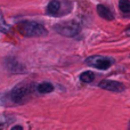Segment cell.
Instances as JSON below:
<instances>
[{
	"label": "cell",
	"mask_w": 130,
	"mask_h": 130,
	"mask_svg": "<svg viewBox=\"0 0 130 130\" xmlns=\"http://www.w3.org/2000/svg\"><path fill=\"white\" fill-rule=\"evenodd\" d=\"M16 30L20 34L26 38H36V37L47 36L48 31L42 24L33 21H21L16 24Z\"/></svg>",
	"instance_id": "cell-1"
},
{
	"label": "cell",
	"mask_w": 130,
	"mask_h": 130,
	"mask_svg": "<svg viewBox=\"0 0 130 130\" xmlns=\"http://www.w3.org/2000/svg\"><path fill=\"white\" fill-rule=\"evenodd\" d=\"M11 129H21V130H22L23 127H22V126H15V127H13Z\"/></svg>",
	"instance_id": "cell-13"
},
{
	"label": "cell",
	"mask_w": 130,
	"mask_h": 130,
	"mask_svg": "<svg viewBox=\"0 0 130 130\" xmlns=\"http://www.w3.org/2000/svg\"><path fill=\"white\" fill-rule=\"evenodd\" d=\"M119 8L121 9V11H123L124 14H129L130 13V1L129 0H120Z\"/></svg>",
	"instance_id": "cell-12"
},
{
	"label": "cell",
	"mask_w": 130,
	"mask_h": 130,
	"mask_svg": "<svg viewBox=\"0 0 130 130\" xmlns=\"http://www.w3.org/2000/svg\"><path fill=\"white\" fill-rule=\"evenodd\" d=\"M95 80V73L91 71H85L80 74V81L83 83H90Z\"/></svg>",
	"instance_id": "cell-10"
},
{
	"label": "cell",
	"mask_w": 130,
	"mask_h": 130,
	"mask_svg": "<svg viewBox=\"0 0 130 130\" xmlns=\"http://www.w3.org/2000/svg\"><path fill=\"white\" fill-rule=\"evenodd\" d=\"M9 30H10V25H8L6 22H5L2 11H1V9H0V32L7 33V32H9Z\"/></svg>",
	"instance_id": "cell-11"
},
{
	"label": "cell",
	"mask_w": 130,
	"mask_h": 130,
	"mask_svg": "<svg viewBox=\"0 0 130 130\" xmlns=\"http://www.w3.org/2000/svg\"><path fill=\"white\" fill-rule=\"evenodd\" d=\"M5 65H6V69L11 73H23V72H25V67L14 57H8V58L5 59Z\"/></svg>",
	"instance_id": "cell-6"
},
{
	"label": "cell",
	"mask_w": 130,
	"mask_h": 130,
	"mask_svg": "<svg viewBox=\"0 0 130 130\" xmlns=\"http://www.w3.org/2000/svg\"><path fill=\"white\" fill-rule=\"evenodd\" d=\"M34 86L32 83L22 82L18 83L13 90L8 94V98L14 104H24L30 99L31 94H33Z\"/></svg>",
	"instance_id": "cell-2"
},
{
	"label": "cell",
	"mask_w": 130,
	"mask_h": 130,
	"mask_svg": "<svg viewBox=\"0 0 130 130\" xmlns=\"http://www.w3.org/2000/svg\"><path fill=\"white\" fill-rule=\"evenodd\" d=\"M61 9H62V2L59 1V0H52V1L48 4L47 8H46V13L49 16L56 17V16H59Z\"/></svg>",
	"instance_id": "cell-7"
},
{
	"label": "cell",
	"mask_w": 130,
	"mask_h": 130,
	"mask_svg": "<svg viewBox=\"0 0 130 130\" xmlns=\"http://www.w3.org/2000/svg\"><path fill=\"white\" fill-rule=\"evenodd\" d=\"M36 89L39 94H49V92L54 91V85H52L50 82H47V81H43V82L39 83L37 86Z\"/></svg>",
	"instance_id": "cell-9"
},
{
	"label": "cell",
	"mask_w": 130,
	"mask_h": 130,
	"mask_svg": "<svg viewBox=\"0 0 130 130\" xmlns=\"http://www.w3.org/2000/svg\"><path fill=\"white\" fill-rule=\"evenodd\" d=\"M97 13H98V15L102 18H104L106 21H114V18H115L112 10L108 7H106L105 5H98L97 6Z\"/></svg>",
	"instance_id": "cell-8"
},
{
	"label": "cell",
	"mask_w": 130,
	"mask_h": 130,
	"mask_svg": "<svg viewBox=\"0 0 130 130\" xmlns=\"http://www.w3.org/2000/svg\"><path fill=\"white\" fill-rule=\"evenodd\" d=\"M86 64L95 67V69L105 71V70H108L114 64V59L106 56H101V55H94V56H89L86 59Z\"/></svg>",
	"instance_id": "cell-4"
},
{
	"label": "cell",
	"mask_w": 130,
	"mask_h": 130,
	"mask_svg": "<svg viewBox=\"0 0 130 130\" xmlns=\"http://www.w3.org/2000/svg\"><path fill=\"white\" fill-rule=\"evenodd\" d=\"M54 30L63 37L73 38V37L78 36L80 33L81 25L76 21L71 20V21H67V22H62V23L54 25Z\"/></svg>",
	"instance_id": "cell-3"
},
{
	"label": "cell",
	"mask_w": 130,
	"mask_h": 130,
	"mask_svg": "<svg viewBox=\"0 0 130 130\" xmlns=\"http://www.w3.org/2000/svg\"><path fill=\"white\" fill-rule=\"evenodd\" d=\"M99 88L108 90L112 92H122L124 90V86L121 82H118L114 80H103L99 82Z\"/></svg>",
	"instance_id": "cell-5"
}]
</instances>
